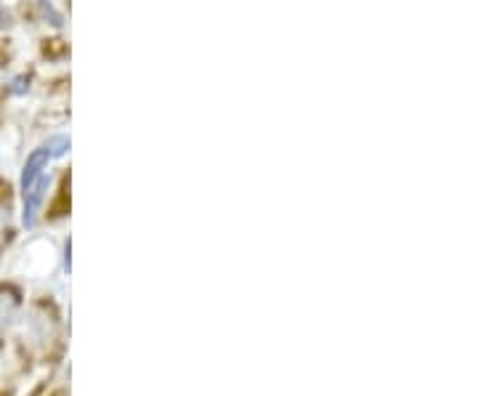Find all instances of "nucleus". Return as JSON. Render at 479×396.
Masks as SVG:
<instances>
[{"mask_svg": "<svg viewBox=\"0 0 479 396\" xmlns=\"http://www.w3.org/2000/svg\"><path fill=\"white\" fill-rule=\"evenodd\" d=\"M45 189H48V176H40V179L24 192V226H30V229L35 226L40 202H43V197H45Z\"/></svg>", "mask_w": 479, "mask_h": 396, "instance_id": "1", "label": "nucleus"}, {"mask_svg": "<svg viewBox=\"0 0 479 396\" xmlns=\"http://www.w3.org/2000/svg\"><path fill=\"white\" fill-rule=\"evenodd\" d=\"M45 163H48V152L45 149H35L27 157V165H24V173H22V192H27L32 183L43 176Z\"/></svg>", "mask_w": 479, "mask_h": 396, "instance_id": "2", "label": "nucleus"}, {"mask_svg": "<svg viewBox=\"0 0 479 396\" xmlns=\"http://www.w3.org/2000/svg\"><path fill=\"white\" fill-rule=\"evenodd\" d=\"M16 306H19V298H16L14 290L0 288V336L6 333V327H8L11 320H14Z\"/></svg>", "mask_w": 479, "mask_h": 396, "instance_id": "3", "label": "nucleus"}, {"mask_svg": "<svg viewBox=\"0 0 479 396\" xmlns=\"http://www.w3.org/2000/svg\"><path fill=\"white\" fill-rule=\"evenodd\" d=\"M43 149L48 152V157H61V154L70 149V138H67V136H54V138H48V141H45Z\"/></svg>", "mask_w": 479, "mask_h": 396, "instance_id": "4", "label": "nucleus"}, {"mask_svg": "<svg viewBox=\"0 0 479 396\" xmlns=\"http://www.w3.org/2000/svg\"><path fill=\"white\" fill-rule=\"evenodd\" d=\"M8 199V183L0 181V202H6Z\"/></svg>", "mask_w": 479, "mask_h": 396, "instance_id": "5", "label": "nucleus"}, {"mask_svg": "<svg viewBox=\"0 0 479 396\" xmlns=\"http://www.w3.org/2000/svg\"><path fill=\"white\" fill-rule=\"evenodd\" d=\"M11 91H14V93H22V91H24V80H16L14 88H11Z\"/></svg>", "mask_w": 479, "mask_h": 396, "instance_id": "6", "label": "nucleus"}, {"mask_svg": "<svg viewBox=\"0 0 479 396\" xmlns=\"http://www.w3.org/2000/svg\"><path fill=\"white\" fill-rule=\"evenodd\" d=\"M3 27H8V16L0 11V30H3Z\"/></svg>", "mask_w": 479, "mask_h": 396, "instance_id": "7", "label": "nucleus"}, {"mask_svg": "<svg viewBox=\"0 0 479 396\" xmlns=\"http://www.w3.org/2000/svg\"><path fill=\"white\" fill-rule=\"evenodd\" d=\"M3 59H6V53H3V48H0V61H3Z\"/></svg>", "mask_w": 479, "mask_h": 396, "instance_id": "8", "label": "nucleus"}]
</instances>
